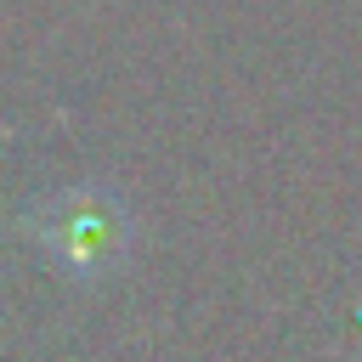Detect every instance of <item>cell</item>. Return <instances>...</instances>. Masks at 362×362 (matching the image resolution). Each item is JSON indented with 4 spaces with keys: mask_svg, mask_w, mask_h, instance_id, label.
I'll list each match as a JSON object with an SVG mask.
<instances>
[{
    "mask_svg": "<svg viewBox=\"0 0 362 362\" xmlns=\"http://www.w3.org/2000/svg\"><path fill=\"white\" fill-rule=\"evenodd\" d=\"M68 226H74V249H68V260H96V255H102V249L119 238L113 215L85 209V204H74V209H68Z\"/></svg>",
    "mask_w": 362,
    "mask_h": 362,
    "instance_id": "6da1fadb",
    "label": "cell"
}]
</instances>
